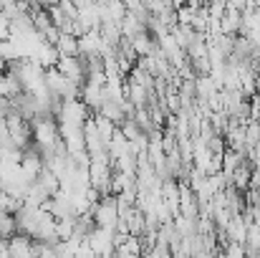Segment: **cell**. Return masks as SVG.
Masks as SVG:
<instances>
[{"mask_svg":"<svg viewBox=\"0 0 260 258\" xmlns=\"http://www.w3.org/2000/svg\"><path fill=\"white\" fill-rule=\"evenodd\" d=\"M91 215H93V225H96V228L114 231V228H116V220H119V205H116V197H114V195L101 197V200L91 208Z\"/></svg>","mask_w":260,"mask_h":258,"instance_id":"cell-1","label":"cell"},{"mask_svg":"<svg viewBox=\"0 0 260 258\" xmlns=\"http://www.w3.org/2000/svg\"><path fill=\"white\" fill-rule=\"evenodd\" d=\"M91 117H93V114L88 111V106L81 99H71V101H63V104H61V111H58L56 122H58V124H66V127H79V129H84V124H86Z\"/></svg>","mask_w":260,"mask_h":258,"instance_id":"cell-2","label":"cell"},{"mask_svg":"<svg viewBox=\"0 0 260 258\" xmlns=\"http://www.w3.org/2000/svg\"><path fill=\"white\" fill-rule=\"evenodd\" d=\"M56 71H58L66 81H71L74 86H84L86 84V71H84L81 59H58Z\"/></svg>","mask_w":260,"mask_h":258,"instance_id":"cell-3","label":"cell"},{"mask_svg":"<svg viewBox=\"0 0 260 258\" xmlns=\"http://www.w3.org/2000/svg\"><path fill=\"white\" fill-rule=\"evenodd\" d=\"M129 43H132V48H134L137 59H147V56H152V53L157 51V41L149 36V31H142V33H139V36H134Z\"/></svg>","mask_w":260,"mask_h":258,"instance_id":"cell-4","label":"cell"},{"mask_svg":"<svg viewBox=\"0 0 260 258\" xmlns=\"http://www.w3.org/2000/svg\"><path fill=\"white\" fill-rule=\"evenodd\" d=\"M238 33H240V13L238 10H230L225 5V15L220 18V36L238 38Z\"/></svg>","mask_w":260,"mask_h":258,"instance_id":"cell-5","label":"cell"},{"mask_svg":"<svg viewBox=\"0 0 260 258\" xmlns=\"http://www.w3.org/2000/svg\"><path fill=\"white\" fill-rule=\"evenodd\" d=\"M225 233H228V241H230V243H240V246H245L248 223L243 220V215H233L230 223L225 225Z\"/></svg>","mask_w":260,"mask_h":258,"instance_id":"cell-6","label":"cell"},{"mask_svg":"<svg viewBox=\"0 0 260 258\" xmlns=\"http://www.w3.org/2000/svg\"><path fill=\"white\" fill-rule=\"evenodd\" d=\"M8 248H10V256L13 258H28L33 256V241L23 233H15L10 241H8Z\"/></svg>","mask_w":260,"mask_h":258,"instance_id":"cell-7","label":"cell"},{"mask_svg":"<svg viewBox=\"0 0 260 258\" xmlns=\"http://www.w3.org/2000/svg\"><path fill=\"white\" fill-rule=\"evenodd\" d=\"M56 51L61 59H79V38L74 36H58V43H56Z\"/></svg>","mask_w":260,"mask_h":258,"instance_id":"cell-8","label":"cell"},{"mask_svg":"<svg viewBox=\"0 0 260 258\" xmlns=\"http://www.w3.org/2000/svg\"><path fill=\"white\" fill-rule=\"evenodd\" d=\"M217 91H220V89L215 86V81H212L210 76L194 79V94H197V99H200V101H207V99H212Z\"/></svg>","mask_w":260,"mask_h":258,"instance_id":"cell-9","label":"cell"},{"mask_svg":"<svg viewBox=\"0 0 260 258\" xmlns=\"http://www.w3.org/2000/svg\"><path fill=\"white\" fill-rule=\"evenodd\" d=\"M240 165H245V155H238V152H233V150H225V152H222V175H225V177H230Z\"/></svg>","mask_w":260,"mask_h":258,"instance_id":"cell-10","label":"cell"},{"mask_svg":"<svg viewBox=\"0 0 260 258\" xmlns=\"http://www.w3.org/2000/svg\"><path fill=\"white\" fill-rule=\"evenodd\" d=\"M93 124H96V132H99V137H101L104 145H106V142L114 137V132H116V124H111V122L104 119L101 114H93Z\"/></svg>","mask_w":260,"mask_h":258,"instance_id":"cell-11","label":"cell"},{"mask_svg":"<svg viewBox=\"0 0 260 258\" xmlns=\"http://www.w3.org/2000/svg\"><path fill=\"white\" fill-rule=\"evenodd\" d=\"M15 233H18V225H15V215L0 213V241H10V238H13Z\"/></svg>","mask_w":260,"mask_h":258,"instance_id":"cell-12","label":"cell"},{"mask_svg":"<svg viewBox=\"0 0 260 258\" xmlns=\"http://www.w3.org/2000/svg\"><path fill=\"white\" fill-rule=\"evenodd\" d=\"M74 220L76 218H56V238L58 241H71L74 238Z\"/></svg>","mask_w":260,"mask_h":258,"instance_id":"cell-13","label":"cell"},{"mask_svg":"<svg viewBox=\"0 0 260 258\" xmlns=\"http://www.w3.org/2000/svg\"><path fill=\"white\" fill-rule=\"evenodd\" d=\"M215 258H248V253H245V246H240V243H230L225 251H217Z\"/></svg>","mask_w":260,"mask_h":258,"instance_id":"cell-14","label":"cell"},{"mask_svg":"<svg viewBox=\"0 0 260 258\" xmlns=\"http://www.w3.org/2000/svg\"><path fill=\"white\" fill-rule=\"evenodd\" d=\"M189 66H192V71H194V76H197V79H202V76H210V74H212V66H210V61H207V59L189 61Z\"/></svg>","mask_w":260,"mask_h":258,"instance_id":"cell-15","label":"cell"},{"mask_svg":"<svg viewBox=\"0 0 260 258\" xmlns=\"http://www.w3.org/2000/svg\"><path fill=\"white\" fill-rule=\"evenodd\" d=\"M0 258H13L10 248H8V241H0Z\"/></svg>","mask_w":260,"mask_h":258,"instance_id":"cell-16","label":"cell"}]
</instances>
